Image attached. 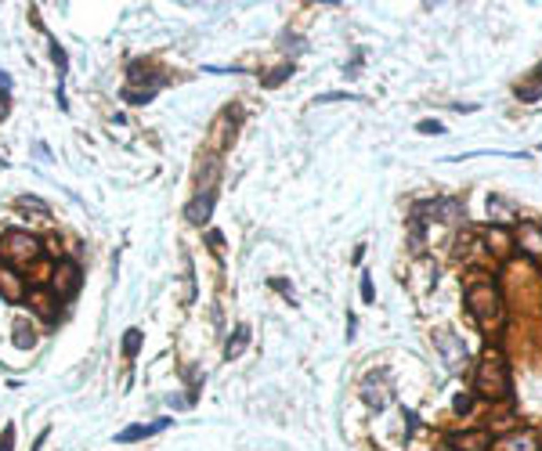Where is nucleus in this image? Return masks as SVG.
Here are the masks:
<instances>
[{"instance_id": "2", "label": "nucleus", "mask_w": 542, "mask_h": 451, "mask_svg": "<svg viewBox=\"0 0 542 451\" xmlns=\"http://www.w3.org/2000/svg\"><path fill=\"white\" fill-rule=\"evenodd\" d=\"M466 304H470L474 321L484 325V328L503 318V300H499V293H496L492 281H474V286L466 289Z\"/></svg>"}, {"instance_id": "28", "label": "nucleus", "mask_w": 542, "mask_h": 451, "mask_svg": "<svg viewBox=\"0 0 542 451\" xmlns=\"http://www.w3.org/2000/svg\"><path fill=\"white\" fill-rule=\"evenodd\" d=\"M271 286H275L279 293H286V296H293V286H286V281H279V278H275V281H271Z\"/></svg>"}, {"instance_id": "21", "label": "nucleus", "mask_w": 542, "mask_h": 451, "mask_svg": "<svg viewBox=\"0 0 542 451\" xmlns=\"http://www.w3.org/2000/svg\"><path fill=\"white\" fill-rule=\"evenodd\" d=\"M293 76V66H282V69H275V73H271L267 80H264V87H279L282 80H290Z\"/></svg>"}, {"instance_id": "8", "label": "nucleus", "mask_w": 542, "mask_h": 451, "mask_svg": "<svg viewBox=\"0 0 542 451\" xmlns=\"http://www.w3.org/2000/svg\"><path fill=\"white\" fill-rule=\"evenodd\" d=\"M213 199H217V192H199V195L188 202L185 217H188L192 224H206V220H210V213H213Z\"/></svg>"}, {"instance_id": "12", "label": "nucleus", "mask_w": 542, "mask_h": 451, "mask_svg": "<svg viewBox=\"0 0 542 451\" xmlns=\"http://www.w3.org/2000/svg\"><path fill=\"white\" fill-rule=\"evenodd\" d=\"M521 242H524L528 253H535V256L542 253V228L538 224H528V220L521 224Z\"/></svg>"}, {"instance_id": "26", "label": "nucleus", "mask_w": 542, "mask_h": 451, "mask_svg": "<svg viewBox=\"0 0 542 451\" xmlns=\"http://www.w3.org/2000/svg\"><path fill=\"white\" fill-rule=\"evenodd\" d=\"M362 300L372 304V278H369V274H362Z\"/></svg>"}, {"instance_id": "5", "label": "nucleus", "mask_w": 542, "mask_h": 451, "mask_svg": "<svg viewBox=\"0 0 542 451\" xmlns=\"http://www.w3.org/2000/svg\"><path fill=\"white\" fill-rule=\"evenodd\" d=\"M36 239L33 235H26V232H8L4 235V256L8 260H15V264H29V260H36Z\"/></svg>"}, {"instance_id": "18", "label": "nucleus", "mask_w": 542, "mask_h": 451, "mask_svg": "<svg viewBox=\"0 0 542 451\" xmlns=\"http://www.w3.org/2000/svg\"><path fill=\"white\" fill-rule=\"evenodd\" d=\"M19 209H26V213L33 209V213H40V217H47V213H51V209H47V202H40L36 195H19Z\"/></svg>"}, {"instance_id": "24", "label": "nucleus", "mask_w": 542, "mask_h": 451, "mask_svg": "<svg viewBox=\"0 0 542 451\" xmlns=\"http://www.w3.org/2000/svg\"><path fill=\"white\" fill-rule=\"evenodd\" d=\"M15 447V426L4 430V437H0V451H11Z\"/></svg>"}, {"instance_id": "6", "label": "nucleus", "mask_w": 542, "mask_h": 451, "mask_svg": "<svg viewBox=\"0 0 542 451\" xmlns=\"http://www.w3.org/2000/svg\"><path fill=\"white\" fill-rule=\"evenodd\" d=\"M449 444H452L456 451H484V447H492V433H488V430L456 433V437H449Z\"/></svg>"}, {"instance_id": "4", "label": "nucleus", "mask_w": 542, "mask_h": 451, "mask_svg": "<svg viewBox=\"0 0 542 451\" xmlns=\"http://www.w3.org/2000/svg\"><path fill=\"white\" fill-rule=\"evenodd\" d=\"M362 401L376 412H384L391 405V386H387V372H376V375H365L362 383Z\"/></svg>"}, {"instance_id": "17", "label": "nucleus", "mask_w": 542, "mask_h": 451, "mask_svg": "<svg viewBox=\"0 0 542 451\" xmlns=\"http://www.w3.org/2000/svg\"><path fill=\"white\" fill-rule=\"evenodd\" d=\"M138 351H141V328H127V336H123V354L134 358Z\"/></svg>"}, {"instance_id": "7", "label": "nucleus", "mask_w": 542, "mask_h": 451, "mask_svg": "<svg viewBox=\"0 0 542 451\" xmlns=\"http://www.w3.org/2000/svg\"><path fill=\"white\" fill-rule=\"evenodd\" d=\"M80 289V267L76 264H62L54 271V293L58 296H73Z\"/></svg>"}, {"instance_id": "10", "label": "nucleus", "mask_w": 542, "mask_h": 451, "mask_svg": "<svg viewBox=\"0 0 542 451\" xmlns=\"http://www.w3.org/2000/svg\"><path fill=\"white\" fill-rule=\"evenodd\" d=\"M0 293H4L11 304L22 300V278H19L11 267H0Z\"/></svg>"}, {"instance_id": "3", "label": "nucleus", "mask_w": 542, "mask_h": 451, "mask_svg": "<svg viewBox=\"0 0 542 451\" xmlns=\"http://www.w3.org/2000/svg\"><path fill=\"white\" fill-rule=\"evenodd\" d=\"M434 347L441 351V358H445V365H449L452 372H463V368H466V347H463V340H459L456 332L434 328Z\"/></svg>"}, {"instance_id": "15", "label": "nucleus", "mask_w": 542, "mask_h": 451, "mask_svg": "<svg viewBox=\"0 0 542 451\" xmlns=\"http://www.w3.org/2000/svg\"><path fill=\"white\" fill-rule=\"evenodd\" d=\"M488 213H496V220H513L510 202H506V199H499V195H492V199H488Z\"/></svg>"}, {"instance_id": "23", "label": "nucleus", "mask_w": 542, "mask_h": 451, "mask_svg": "<svg viewBox=\"0 0 542 451\" xmlns=\"http://www.w3.org/2000/svg\"><path fill=\"white\" fill-rule=\"evenodd\" d=\"M452 408H456V412H459V415H466V412H470V408H474V398H470V393H459V398H456V401H452Z\"/></svg>"}, {"instance_id": "22", "label": "nucleus", "mask_w": 542, "mask_h": 451, "mask_svg": "<svg viewBox=\"0 0 542 451\" xmlns=\"http://www.w3.org/2000/svg\"><path fill=\"white\" fill-rule=\"evenodd\" d=\"M416 130H419V134H434V138H438V134H445V127H441L438 120H423Z\"/></svg>"}, {"instance_id": "1", "label": "nucleus", "mask_w": 542, "mask_h": 451, "mask_svg": "<svg viewBox=\"0 0 542 451\" xmlns=\"http://www.w3.org/2000/svg\"><path fill=\"white\" fill-rule=\"evenodd\" d=\"M474 386L484 393V398H506V393H510V368H506V361L488 351L484 361L474 372Z\"/></svg>"}, {"instance_id": "13", "label": "nucleus", "mask_w": 542, "mask_h": 451, "mask_svg": "<svg viewBox=\"0 0 542 451\" xmlns=\"http://www.w3.org/2000/svg\"><path fill=\"white\" fill-rule=\"evenodd\" d=\"M517 98H521V101H538V98H542V66L535 69V80H531V83H521V87H517Z\"/></svg>"}, {"instance_id": "29", "label": "nucleus", "mask_w": 542, "mask_h": 451, "mask_svg": "<svg viewBox=\"0 0 542 451\" xmlns=\"http://www.w3.org/2000/svg\"><path fill=\"white\" fill-rule=\"evenodd\" d=\"M0 116H8V94H0Z\"/></svg>"}, {"instance_id": "25", "label": "nucleus", "mask_w": 542, "mask_h": 451, "mask_svg": "<svg viewBox=\"0 0 542 451\" xmlns=\"http://www.w3.org/2000/svg\"><path fill=\"white\" fill-rule=\"evenodd\" d=\"M315 101H322V105H325V101H362V98H351V94H318Z\"/></svg>"}, {"instance_id": "19", "label": "nucleus", "mask_w": 542, "mask_h": 451, "mask_svg": "<svg viewBox=\"0 0 542 451\" xmlns=\"http://www.w3.org/2000/svg\"><path fill=\"white\" fill-rule=\"evenodd\" d=\"M181 300H185V304L195 300V274H192V260H188V256H185V293H181Z\"/></svg>"}, {"instance_id": "11", "label": "nucleus", "mask_w": 542, "mask_h": 451, "mask_svg": "<svg viewBox=\"0 0 542 451\" xmlns=\"http://www.w3.org/2000/svg\"><path fill=\"white\" fill-rule=\"evenodd\" d=\"M246 347H250V325H239V328H235V336L225 343V358H228V361H235Z\"/></svg>"}, {"instance_id": "14", "label": "nucleus", "mask_w": 542, "mask_h": 451, "mask_svg": "<svg viewBox=\"0 0 542 451\" xmlns=\"http://www.w3.org/2000/svg\"><path fill=\"white\" fill-rule=\"evenodd\" d=\"M503 451H535V440H531V433H513L503 440Z\"/></svg>"}, {"instance_id": "9", "label": "nucleus", "mask_w": 542, "mask_h": 451, "mask_svg": "<svg viewBox=\"0 0 542 451\" xmlns=\"http://www.w3.org/2000/svg\"><path fill=\"white\" fill-rule=\"evenodd\" d=\"M170 426V419H155V423H148V426H127L116 440L120 444H131V440H141V437H155V433H163Z\"/></svg>"}, {"instance_id": "16", "label": "nucleus", "mask_w": 542, "mask_h": 451, "mask_svg": "<svg viewBox=\"0 0 542 451\" xmlns=\"http://www.w3.org/2000/svg\"><path fill=\"white\" fill-rule=\"evenodd\" d=\"M33 343H36L33 328H29L26 321H19V325H15V347H22V351H26V347H33Z\"/></svg>"}, {"instance_id": "20", "label": "nucleus", "mask_w": 542, "mask_h": 451, "mask_svg": "<svg viewBox=\"0 0 542 451\" xmlns=\"http://www.w3.org/2000/svg\"><path fill=\"white\" fill-rule=\"evenodd\" d=\"M51 58L58 62V90H62V80H66V69H69V58H66V51L58 43H51Z\"/></svg>"}, {"instance_id": "27", "label": "nucleus", "mask_w": 542, "mask_h": 451, "mask_svg": "<svg viewBox=\"0 0 542 451\" xmlns=\"http://www.w3.org/2000/svg\"><path fill=\"white\" fill-rule=\"evenodd\" d=\"M167 405H170V408H188L192 401H188V398H174V393H170V398H167Z\"/></svg>"}]
</instances>
